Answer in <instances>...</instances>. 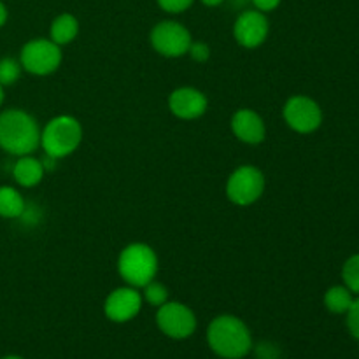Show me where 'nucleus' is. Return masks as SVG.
<instances>
[{"instance_id":"obj_1","label":"nucleus","mask_w":359,"mask_h":359,"mask_svg":"<svg viewBox=\"0 0 359 359\" xmlns=\"http://www.w3.org/2000/svg\"><path fill=\"white\" fill-rule=\"evenodd\" d=\"M0 147L13 156L34 154L41 147V126L23 109L0 112Z\"/></svg>"},{"instance_id":"obj_2","label":"nucleus","mask_w":359,"mask_h":359,"mask_svg":"<svg viewBox=\"0 0 359 359\" xmlns=\"http://www.w3.org/2000/svg\"><path fill=\"white\" fill-rule=\"evenodd\" d=\"M207 344L216 356L242 359L252 349V337L248 325L237 316H217L207 330Z\"/></svg>"},{"instance_id":"obj_3","label":"nucleus","mask_w":359,"mask_h":359,"mask_svg":"<svg viewBox=\"0 0 359 359\" xmlns=\"http://www.w3.org/2000/svg\"><path fill=\"white\" fill-rule=\"evenodd\" d=\"M160 262L151 245L144 242L128 244L118 256V273L126 286L142 290L146 284L156 279Z\"/></svg>"},{"instance_id":"obj_4","label":"nucleus","mask_w":359,"mask_h":359,"mask_svg":"<svg viewBox=\"0 0 359 359\" xmlns=\"http://www.w3.org/2000/svg\"><path fill=\"white\" fill-rule=\"evenodd\" d=\"M83 142V125L70 114H60L49 119L41 130V147L46 154L62 158L70 156Z\"/></svg>"},{"instance_id":"obj_5","label":"nucleus","mask_w":359,"mask_h":359,"mask_svg":"<svg viewBox=\"0 0 359 359\" xmlns=\"http://www.w3.org/2000/svg\"><path fill=\"white\" fill-rule=\"evenodd\" d=\"M63 53L58 44L51 41V39H32L27 44L21 48L20 53V63L23 70H27L32 76L44 77L49 74L56 72L62 65Z\"/></svg>"},{"instance_id":"obj_6","label":"nucleus","mask_w":359,"mask_h":359,"mask_svg":"<svg viewBox=\"0 0 359 359\" xmlns=\"http://www.w3.org/2000/svg\"><path fill=\"white\" fill-rule=\"evenodd\" d=\"M265 174L255 165L235 168L226 181V196L233 205L249 207L265 193Z\"/></svg>"},{"instance_id":"obj_7","label":"nucleus","mask_w":359,"mask_h":359,"mask_svg":"<svg viewBox=\"0 0 359 359\" xmlns=\"http://www.w3.org/2000/svg\"><path fill=\"white\" fill-rule=\"evenodd\" d=\"M149 41L158 55L165 56V58H181V56L188 55L193 37L191 32L182 23L165 20L154 25L149 34Z\"/></svg>"},{"instance_id":"obj_8","label":"nucleus","mask_w":359,"mask_h":359,"mask_svg":"<svg viewBox=\"0 0 359 359\" xmlns=\"http://www.w3.org/2000/svg\"><path fill=\"white\" fill-rule=\"evenodd\" d=\"M156 325L165 337L174 340H184L196 330V316L188 305L181 302H170L158 307Z\"/></svg>"},{"instance_id":"obj_9","label":"nucleus","mask_w":359,"mask_h":359,"mask_svg":"<svg viewBox=\"0 0 359 359\" xmlns=\"http://www.w3.org/2000/svg\"><path fill=\"white\" fill-rule=\"evenodd\" d=\"M283 118L286 125L297 133L316 132L323 123V111L318 102L305 95H294L287 98L283 107Z\"/></svg>"},{"instance_id":"obj_10","label":"nucleus","mask_w":359,"mask_h":359,"mask_svg":"<svg viewBox=\"0 0 359 359\" xmlns=\"http://www.w3.org/2000/svg\"><path fill=\"white\" fill-rule=\"evenodd\" d=\"M270 21L265 13L258 9H244L233 23V37L238 46L256 49L269 39Z\"/></svg>"},{"instance_id":"obj_11","label":"nucleus","mask_w":359,"mask_h":359,"mask_svg":"<svg viewBox=\"0 0 359 359\" xmlns=\"http://www.w3.org/2000/svg\"><path fill=\"white\" fill-rule=\"evenodd\" d=\"M142 293L137 287H116L104 302V314L112 323H128L142 311Z\"/></svg>"},{"instance_id":"obj_12","label":"nucleus","mask_w":359,"mask_h":359,"mask_svg":"<svg viewBox=\"0 0 359 359\" xmlns=\"http://www.w3.org/2000/svg\"><path fill=\"white\" fill-rule=\"evenodd\" d=\"M209 107L205 93L193 86L177 88L168 97V109L172 114L182 121H193L202 118Z\"/></svg>"},{"instance_id":"obj_13","label":"nucleus","mask_w":359,"mask_h":359,"mask_svg":"<svg viewBox=\"0 0 359 359\" xmlns=\"http://www.w3.org/2000/svg\"><path fill=\"white\" fill-rule=\"evenodd\" d=\"M231 133L237 137L241 142L249 146H258L266 137L265 119L252 109H238L230 121Z\"/></svg>"},{"instance_id":"obj_14","label":"nucleus","mask_w":359,"mask_h":359,"mask_svg":"<svg viewBox=\"0 0 359 359\" xmlns=\"http://www.w3.org/2000/svg\"><path fill=\"white\" fill-rule=\"evenodd\" d=\"M44 167L41 160L35 158L34 154H25L18 156V161L13 167V177L21 188H35L44 179Z\"/></svg>"},{"instance_id":"obj_15","label":"nucleus","mask_w":359,"mask_h":359,"mask_svg":"<svg viewBox=\"0 0 359 359\" xmlns=\"http://www.w3.org/2000/svg\"><path fill=\"white\" fill-rule=\"evenodd\" d=\"M79 20L74 14H58L51 21V27H49V39L55 44H58L60 48L67 44H72L77 39V35H79Z\"/></svg>"},{"instance_id":"obj_16","label":"nucleus","mask_w":359,"mask_h":359,"mask_svg":"<svg viewBox=\"0 0 359 359\" xmlns=\"http://www.w3.org/2000/svg\"><path fill=\"white\" fill-rule=\"evenodd\" d=\"M25 203H27V200L23 198V195L16 188L0 186V217L20 219V216L23 214Z\"/></svg>"},{"instance_id":"obj_17","label":"nucleus","mask_w":359,"mask_h":359,"mask_svg":"<svg viewBox=\"0 0 359 359\" xmlns=\"http://www.w3.org/2000/svg\"><path fill=\"white\" fill-rule=\"evenodd\" d=\"M353 302V293L346 286H333L325 294V305L332 314H346Z\"/></svg>"},{"instance_id":"obj_18","label":"nucleus","mask_w":359,"mask_h":359,"mask_svg":"<svg viewBox=\"0 0 359 359\" xmlns=\"http://www.w3.org/2000/svg\"><path fill=\"white\" fill-rule=\"evenodd\" d=\"M142 300L149 304L151 307H161L168 302V290L165 284L158 283V280H151L149 284L142 287Z\"/></svg>"},{"instance_id":"obj_19","label":"nucleus","mask_w":359,"mask_h":359,"mask_svg":"<svg viewBox=\"0 0 359 359\" xmlns=\"http://www.w3.org/2000/svg\"><path fill=\"white\" fill-rule=\"evenodd\" d=\"M21 67L20 60L11 58V56H6V58H0V86H11V84L16 83L21 77Z\"/></svg>"},{"instance_id":"obj_20","label":"nucleus","mask_w":359,"mask_h":359,"mask_svg":"<svg viewBox=\"0 0 359 359\" xmlns=\"http://www.w3.org/2000/svg\"><path fill=\"white\" fill-rule=\"evenodd\" d=\"M342 279L353 294H359V255L351 256L342 269Z\"/></svg>"},{"instance_id":"obj_21","label":"nucleus","mask_w":359,"mask_h":359,"mask_svg":"<svg viewBox=\"0 0 359 359\" xmlns=\"http://www.w3.org/2000/svg\"><path fill=\"white\" fill-rule=\"evenodd\" d=\"M21 223L27 224V226H37L42 221V209L37 203H25L23 214L20 216Z\"/></svg>"},{"instance_id":"obj_22","label":"nucleus","mask_w":359,"mask_h":359,"mask_svg":"<svg viewBox=\"0 0 359 359\" xmlns=\"http://www.w3.org/2000/svg\"><path fill=\"white\" fill-rule=\"evenodd\" d=\"M158 7L168 14H181L195 4V0H156Z\"/></svg>"},{"instance_id":"obj_23","label":"nucleus","mask_w":359,"mask_h":359,"mask_svg":"<svg viewBox=\"0 0 359 359\" xmlns=\"http://www.w3.org/2000/svg\"><path fill=\"white\" fill-rule=\"evenodd\" d=\"M188 55L193 62L205 63L207 60L210 58L209 44H205V42H202V41H193L191 46H189V49H188Z\"/></svg>"},{"instance_id":"obj_24","label":"nucleus","mask_w":359,"mask_h":359,"mask_svg":"<svg viewBox=\"0 0 359 359\" xmlns=\"http://www.w3.org/2000/svg\"><path fill=\"white\" fill-rule=\"evenodd\" d=\"M347 314V328H349V333L354 337V339L359 340V298L353 302V305L349 307Z\"/></svg>"},{"instance_id":"obj_25","label":"nucleus","mask_w":359,"mask_h":359,"mask_svg":"<svg viewBox=\"0 0 359 359\" xmlns=\"http://www.w3.org/2000/svg\"><path fill=\"white\" fill-rule=\"evenodd\" d=\"M252 7L258 11H262V13H272V11H276L277 7L283 4V0H251Z\"/></svg>"},{"instance_id":"obj_26","label":"nucleus","mask_w":359,"mask_h":359,"mask_svg":"<svg viewBox=\"0 0 359 359\" xmlns=\"http://www.w3.org/2000/svg\"><path fill=\"white\" fill-rule=\"evenodd\" d=\"M258 358L259 359H277L279 358V354H277V349H272V346H269V344H265V346H259L258 349Z\"/></svg>"},{"instance_id":"obj_27","label":"nucleus","mask_w":359,"mask_h":359,"mask_svg":"<svg viewBox=\"0 0 359 359\" xmlns=\"http://www.w3.org/2000/svg\"><path fill=\"white\" fill-rule=\"evenodd\" d=\"M41 163L44 167V172H53L56 170V163H58V158L51 156V154H42L41 158Z\"/></svg>"},{"instance_id":"obj_28","label":"nucleus","mask_w":359,"mask_h":359,"mask_svg":"<svg viewBox=\"0 0 359 359\" xmlns=\"http://www.w3.org/2000/svg\"><path fill=\"white\" fill-rule=\"evenodd\" d=\"M7 18H9V11H7L6 4L0 0V28L7 23Z\"/></svg>"},{"instance_id":"obj_29","label":"nucleus","mask_w":359,"mask_h":359,"mask_svg":"<svg viewBox=\"0 0 359 359\" xmlns=\"http://www.w3.org/2000/svg\"><path fill=\"white\" fill-rule=\"evenodd\" d=\"M228 4H230L231 7H237V9H244L245 6H248L249 2H251V0H226Z\"/></svg>"},{"instance_id":"obj_30","label":"nucleus","mask_w":359,"mask_h":359,"mask_svg":"<svg viewBox=\"0 0 359 359\" xmlns=\"http://www.w3.org/2000/svg\"><path fill=\"white\" fill-rule=\"evenodd\" d=\"M200 2H202L205 7H219L223 6L226 0H200Z\"/></svg>"},{"instance_id":"obj_31","label":"nucleus","mask_w":359,"mask_h":359,"mask_svg":"<svg viewBox=\"0 0 359 359\" xmlns=\"http://www.w3.org/2000/svg\"><path fill=\"white\" fill-rule=\"evenodd\" d=\"M2 102H4V86H0V107H2Z\"/></svg>"},{"instance_id":"obj_32","label":"nucleus","mask_w":359,"mask_h":359,"mask_svg":"<svg viewBox=\"0 0 359 359\" xmlns=\"http://www.w3.org/2000/svg\"><path fill=\"white\" fill-rule=\"evenodd\" d=\"M2 359H25V358H20V356H6V358H2Z\"/></svg>"}]
</instances>
